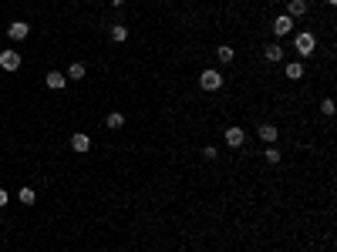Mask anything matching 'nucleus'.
<instances>
[{
	"mask_svg": "<svg viewBox=\"0 0 337 252\" xmlns=\"http://www.w3.org/2000/svg\"><path fill=\"white\" fill-rule=\"evenodd\" d=\"M27 34H31V24L27 21H14L11 27H7V37H11V41H24Z\"/></svg>",
	"mask_w": 337,
	"mask_h": 252,
	"instance_id": "obj_3",
	"label": "nucleus"
},
{
	"mask_svg": "<svg viewBox=\"0 0 337 252\" xmlns=\"http://www.w3.org/2000/svg\"><path fill=\"white\" fill-rule=\"evenodd\" d=\"M243 142H246L243 128H226V145H229V148H239Z\"/></svg>",
	"mask_w": 337,
	"mask_h": 252,
	"instance_id": "obj_6",
	"label": "nucleus"
},
{
	"mask_svg": "<svg viewBox=\"0 0 337 252\" xmlns=\"http://www.w3.org/2000/svg\"><path fill=\"white\" fill-rule=\"evenodd\" d=\"M263 155H267V162H270V165H277V162L283 158V155H280V148H273V145H270V148H267Z\"/></svg>",
	"mask_w": 337,
	"mask_h": 252,
	"instance_id": "obj_17",
	"label": "nucleus"
},
{
	"mask_svg": "<svg viewBox=\"0 0 337 252\" xmlns=\"http://www.w3.org/2000/svg\"><path fill=\"white\" fill-rule=\"evenodd\" d=\"M34 198H37L34 195V188H21V202L24 205H34Z\"/></svg>",
	"mask_w": 337,
	"mask_h": 252,
	"instance_id": "obj_18",
	"label": "nucleus"
},
{
	"mask_svg": "<svg viewBox=\"0 0 337 252\" xmlns=\"http://www.w3.org/2000/svg\"><path fill=\"white\" fill-rule=\"evenodd\" d=\"M327 4H337V0H327Z\"/></svg>",
	"mask_w": 337,
	"mask_h": 252,
	"instance_id": "obj_22",
	"label": "nucleus"
},
{
	"mask_svg": "<svg viewBox=\"0 0 337 252\" xmlns=\"http://www.w3.org/2000/svg\"><path fill=\"white\" fill-rule=\"evenodd\" d=\"M293 47H297V54H300V57H310V54L317 51V37H314V34H307V31H303V34H297Z\"/></svg>",
	"mask_w": 337,
	"mask_h": 252,
	"instance_id": "obj_1",
	"label": "nucleus"
},
{
	"mask_svg": "<svg viewBox=\"0 0 337 252\" xmlns=\"http://www.w3.org/2000/svg\"><path fill=\"white\" fill-rule=\"evenodd\" d=\"M0 67H4V71H17V67H21V54H17V51H4V54H0Z\"/></svg>",
	"mask_w": 337,
	"mask_h": 252,
	"instance_id": "obj_5",
	"label": "nucleus"
},
{
	"mask_svg": "<svg viewBox=\"0 0 337 252\" xmlns=\"http://www.w3.org/2000/svg\"><path fill=\"white\" fill-rule=\"evenodd\" d=\"M64 84H67L64 74H57V71H51V74H47V88H51V91H61Z\"/></svg>",
	"mask_w": 337,
	"mask_h": 252,
	"instance_id": "obj_12",
	"label": "nucleus"
},
{
	"mask_svg": "<svg viewBox=\"0 0 337 252\" xmlns=\"http://www.w3.org/2000/svg\"><path fill=\"white\" fill-rule=\"evenodd\" d=\"M263 57L277 64V61H283V47L280 44H267V47H263Z\"/></svg>",
	"mask_w": 337,
	"mask_h": 252,
	"instance_id": "obj_11",
	"label": "nucleus"
},
{
	"mask_svg": "<svg viewBox=\"0 0 337 252\" xmlns=\"http://www.w3.org/2000/svg\"><path fill=\"white\" fill-rule=\"evenodd\" d=\"M293 31V17H287V14H280L277 21H273V34L277 37H287V34Z\"/></svg>",
	"mask_w": 337,
	"mask_h": 252,
	"instance_id": "obj_4",
	"label": "nucleus"
},
{
	"mask_svg": "<svg viewBox=\"0 0 337 252\" xmlns=\"http://www.w3.org/2000/svg\"><path fill=\"white\" fill-rule=\"evenodd\" d=\"M216 57H219V61H223V64H229V61H233L236 57V51L229 44H223V47H216Z\"/></svg>",
	"mask_w": 337,
	"mask_h": 252,
	"instance_id": "obj_14",
	"label": "nucleus"
},
{
	"mask_svg": "<svg viewBox=\"0 0 337 252\" xmlns=\"http://www.w3.org/2000/svg\"><path fill=\"white\" fill-rule=\"evenodd\" d=\"M7 205V192H4V188H0V208Z\"/></svg>",
	"mask_w": 337,
	"mask_h": 252,
	"instance_id": "obj_20",
	"label": "nucleus"
},
{
	"mask_svg": "<svg viewBox=\"0 0 337 252\" xmlns=\"http://www.w3.org/2000/svg\"><path fill=\"white\" fill-rule=\"evenodd\" d=\"M85 74H88V67L81 64V61H74V64H71V67L64 71V77H67V81H81Z\"/></svg>",
	"mask_w": 337,
	"mask_h": 252,
	"instance_id": "obj_8",
	"label": "nucleus"
},
{
	"mask_svg": "<svg viewBox=\"0 0 337 252\" xmlns=\"http://www.w3.org/2000/svg\"><path fill=\"white\" fill-rule=\"evenodd\" d=\"M71 148H74V152H88V148H91V138H88V135H71Z\"/></svg>",
	"mask_w": 337,
	"mask_h": 252,
	"instance_id": "obj_9",
	"label": "nucleus"
},
{
	"mask_svg": "<svg viewBox=\"0 0 337 252\" xmlns=\"http://www.w3.org/2000/svg\"><path fill=\"white\" fill-rule=\"evenodd\" d=\"M112 4H115V7H122V4H125V0H112Z\"/></svg>",
	"mask_w": 337,
	"mask_h": 252,
	"instance_id": "obj_21",
	"label": "nucleus"
},
{
	"mask_svg": "<svg viewBox=\"0 0 337 252\" xmlns=\"http://www.w3.org/2000/svg\"><path fill=\"white\" fill-rule=\"evenodd\" d=\"M199 88L202 91H219L223 88V74H219V71H202L199 74Z\"/></svg>",
	"mask_w": 337,
	"mask_h": 252,
	"instance_id": "obj_2",
	"label": "nucleus"
},
{
	"mask_svg": "<svg viewBox=\"0 0 337 252\" xmlns=\"http://www.w3.org/2000/svg\"><path fill=\"white\" fill-rule=\"evenodd\" d=\"M307 14V0H287V17H303Z\"/></svg>",
	"mask_w": 337,
	"mask_h": 252,
	"instance_id": "obj_7",
	"label": "nucleus"
},
{
	"mask_svg": "<svg viewBox=\"0 0 337 252\" xmlns=\"http://www.w3.org/2000/svg\"><path fill=\"white\" fill-rule=\"evenodd\" d=\"M320 111H324V114H334V101H330V98L320 101Z\"/></svg>",
	"mask_w": 337,
	"mask_h": 252,
	"instance_id": "obj_19",
	"label": "nucleus"
},
{
	"mask_svg": "<svg viewBox=\"0 0 337 252\" xmlns=\"http://www.w3.org/2000/svg\"><path fill=\"white\" fill-rule=\"evenodd\" d=\"M105 124H108V128H122V124H125V114H118V111H112V114L105 118Z\"/></svg>",
	"mask_w": 337,
	"mask_h": 252,
	"instance_id": "obj_16",
	"label": "nucleus"
},
{
	"mask_svg": "<svg viewBox=\"0 0 337 252\" xmlns=\"http://www.w3.org/2000/svg\"><path fill=\"white\" fill-rule=\"evenodd\" d=\"M112 41L115 44H125V41H128V27H125V24H112Z\"/></svg>",
	"mask_w": 337,
	"mask_h": 252,
	"instance_id": "obj_10",
	"label": "nucleus"
},
{
	"mask_svg": "<svg viewBox=\"0 0 337 252\" xmlns=\"http://www.w3.org/2000/svg\"><path fill=\"white\" fill-rule=\"evenodd\" d=\"M287 77H290V81H300V77H303V64H300V61L287 64Z\"/></svg>",
	"mask_w": 337,
	"mask_h": 252,
	"instance_id": "obj_15",
	"label": "nucleus"
},
{
	"mask_svg": "<svg viewBox=\"0 0 337 252\" xmlns=\"http://www.w3.org/2000/svg\"><path fill=\"white\" fill-rule=\"evenodd\" d=\"M257 132H260V138H263V142H270V145L277 142V128H273V124H260Z\"/></svg>",
	"mask_w": 337,
	"mask_h": 252,
	"instance_id": "obj_13",
	"label": "nucleus"
}]
</instances>
